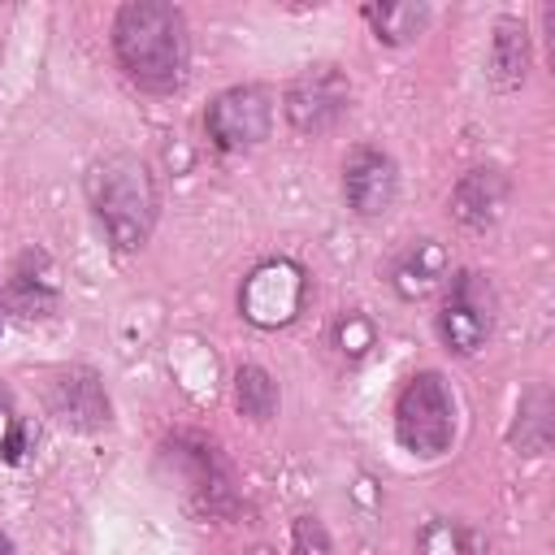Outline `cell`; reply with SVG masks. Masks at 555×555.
Masks as SVG:
<instances>
[{
	"label": "cell",
	"instance_id": "603a6c76",
	"mask_svg": "<svg viewBox=\"0 0 555 555\" xmlns=\"http://www.w3.org/2000/svg\"><path fill=\"white\" fill-rule=\"evenodd\" d=\"M0 555H13V542H9V533H0Z\"/></svg>",
	"mask_w": 555,
	"mask_h": 555
},
{
	"label": "cell",
	"instance_id": "5bb4252c",
	"mask_svg": "<svg viewBox=\"0 0 555 555\" xmlns=\"http://www.w3.org/2000/svg\"><path fill=\"white\" fill-rule=\"evenodd\" d=\"M442 282H447V247L434 238H416L390 269V286L399 299H425Z\"/></svg>",
	"mask_w": 555,
	"mask_h": 555
},
{
	"label": "cell",
	"instance_id": "7402d4cb",
	"mask_svg": "<svg viewBox=\"0 0 555 555\" xmlns=\"http://www.w3.org/2000/svg\"><path fill=\"white\" fill-rule=\"evenodd\" d=\"M13 429H17V421H13V416H9V408L0 403V451H4V442L13 438Z\"/></svg>",
	"mask_w": 555,
	"mask_h": 555
},
{
	"label": "cell",
	"instance_id": "277c9868",
	"mask_svg": "<svg viewBox=\"0 0 555 555\" xmlns=\"http://www.w3.org/2000/svg\"><path fill=\"white\" fill-rule=\"evenodd\" d=\"M494 334V286L477 269H460L447 278V295L438 308V338L451 356H477Z\"/></svg>",
	"mask_w": 555,
	"mask_h": 555
},
{
	"label": "cell",
	"instance_id": "4fadbf2b",
	"mask_svg": "<svg viewBox=\"0 0 555 555\" xmlns=\"http://www.w3.org/2000/svg\"><path fill=\"white\" fill-rule=\"evenodd\" d=\"M529 61H533V48H529V26L516 22V17H499L494 22V35H490V78L499 91H516L525 87L529 78Z\"/></svg>",
	"mask_w": 555,
	"mask_h": 555
},
{
	"label": "cell",
	"instance_id": "6da1fadb",
	"mask_svg": "<svg viewBox=\"0 0 555 555\" xmlns=\"http://www.w3.org/2000/svg\"><path fill=\"white\" fill-rule=\"evenodd\" d=\"M113 52L143 91H173L186 78V17L165 0H130L113 17Z\"/></svg>",
	"mask_w": 555,
	"mask_h": 555
},
{
	"label": "cell",
	"instance_id": "30bf717a",
	"mask_svg": "<svg viewBox=\"0 0 555 555\" xmlns=\"http://www.w3.org/2000/svg\"><path fill=\"white\" fill-rule=\"evenodd\" d=\"M48 403L69 429H104L113 421V403L104 395V382L87 364H69L48 382Z\"/></svg>",
	"mask_w": 555,
	"mask_h": 555
},
{
	"label": "cell",
	"instance_id": "5b68a950",
	"mask_svg": "<svg viewBox=\"0 0 555 555\" xmlns=\"http://www.w3.org/2000/svg\"><path fill=\"white\" fill-rule=\"evenodd\" d=\"M304 299H308L304 269L295 260H264L247 273V282L238 291V312L260 330H278L299 317Z\"/></svg>",
	"mask_w": 555,
	"mask_h": 555
},
{
	"label": "cell",
	"instance_id": "ba28073f",
	"mask_svg": "<svg viewBox=\"0 0 555 555\" xmlns=\"http://www.w3.org/2000/svg\"><path fill=\"white\" fill-rule=\"evenodd\" d=\"M204 126H208L212 147H221V152L256 147L260 139H269V126H273L269 91L264 87H230V91H221L208 104Z\"/></svg>",
	"mask_w": 555,
	"mask_h": 555
},
{
	"label": "cell",
	"instance_id": "8fae6325",
	"mask_svg": "<svg viewBox=\"0 0 555 555\" xmlns=\"http://www.w3.org/2000/svg\"><path fill=\"white\" fill-rule=\"evenodd\" d=\"M343 195L360 217H382L399 195V169L377 147H356L343 165Z\"/></svg>",
	"mask_w": 555,
	"mask_h": 555
},
{
	"label": "cell",
	"instance_id": "9c48e42d",
	"mask_svg": "<svg viewBox=\"0 0 555 555\" xmlns=\"http://www.w3.org/2000/svg\"><path fill=\"white\" fill-rule=\"evenodd\" d=\"M4 299L17 317L39 321L52 317L61 304V269L43 247H26L17 251V260L9 264V282H4Z\"/></svg>",
	"mask_w": 555,
	"mask_h": 555
},
{
	"label": "cell",
	"instance_id": "ffe728a7",
	"mask_svg": "<svg viewBox=\"0 0 555 555\" xmlns=\"http://www.w3.org/2000/svg\"><path fill=\"white\" fill-rule=\"evenodd\" d=\"M460 542H464V529H455L451 520H434L425 529V555H460Z\"/></svg>",
	"mask_w": 555,
	"mask_h": 555
},
{
	"label": "cell",
	"instance_id": "44dd1931",
	"mask_svg": "<svg viewBox=\"0 0 555 555\" xmlns=\"http://www.w3.org/2000/svg\"><path fill=\"white\" fill-rule=\"evenodd\" d=\"M460 555H486V542H481V533H473V529H464V542H460Z\"/></svg>",
	"mask_w": 555,
	"mask_h": 555
},
{
	"label": "cell",
	"instance_id": "8992f818",
	"mask_svg": "<svg viewBox=\"0 0 555 555\" xmlns=\"http://www.w3.org/2000/svg\"><path fill=\"white\" fill-rule=\"evenodd\" d=\"M282 108H286V121L299 134H321L351 108V82L338 65L317 61V65H308L291 78Z\"/></svg>",
	"mask_w": 555,
	"mask_h": 555
},
{
	"label": "cell",
	"instance_id": "e0dca14e",
	"mask_svg": "<svg viewBox=\"0 0 555 555\" xmlns=\"http://www.w3.org/2000/svg\"><path fill=\"white\" fill-rule=\"evenodd\" d=\"M364 17L373 22V35L382 43H408L425 30L429 22V9L425 4H412V0H395V4H369Z\"/></svg>",
	"mask_w": 555,
	"mask_h": 555
},
{
	"label": "cell",
	"instance_id": "52a82bcc",
	"mask_svg": "<svg viewBox=\"0 0 555 555\" xmlns=\"http://www.w3.org/2000/svg\"><path fill=\"white\" fill-rule=\"evenodd\" d=\"M165 455L173 460L178 477H182V490L191 494V503L208 516H230L238 512V494H234V477L230 468L221 464L217 447L195 438V434H178L173 442H165Z\"/></svg>",
	"mask_w": 555,
	"mask_h": 555
},
{
	"label": "cell",
	"instance_id": "cb8c5ba5",
	"mask_svg": "<svg viewBox=\"0 0 555 555\" xmlns=\"http://www.w3.org/2000/svg\"><path fill=\"white\" fill-rule=\"evenodd\" d=\"M0 330H4V317H0Z\"/></svg>",
	"mask_w": 555,
	"mask_h": 555
},
{
	"label": "cell",
	"instance_id": "7a4b0ae2",
	"mask_svg": "<svg viewBox=\"0 0 555 555\" xmlns=\"http://www.w3.org/2000/svg\"><path fill=\"white\" fill-rule=\"evenodd\" d=\"M87 199L117 251H139L147 243L156 221V182L139 156L113 152L95 160L87 173Z\"/></svg>",
	"mask_w": 555,
	"mask_h": 555
},
{
	"label": "cell",
	"instance_id": "9a60e30c",
	"mask_svg": "<svg viewBox=\"0 0 555 555\" xmlns=\"http://www.w3.org/2000/svg\"><path fill=\"white\" fill-rule=\"evenodd\" d=\"M551 434H555V399L546 386H533L520 408H516V425H512V447L520 455H546L551 447Z\"/></svg>",
	"mask_w": 555,
	"mask_h": 555
},
{
	"label": "cell",
	"instance_id": "d6986e66",
	"mask_svg": "<svg viewBox=\"0 0 555 555\" xmlns=\"http://www.w3.org/2000/svg\"><path fill=\"white\" fill-rule=\"evenodd\" d=\"M338 347H343V356H364L369 347H373V325L360 317V312H347L343 321H338Z\"/></svg>",
	"mask_w": 555,
	"mask_h": 555
},
{
	"label": "cell",
	"instance_id": "7c38bea8",
	"mask_svg": "<svg viewBox=\"0 0 555 555\" xmlns=\"http://www.w3.org/2000/svg\"><path fill=\"white\" fill-rule=\"evenodd\" d=\"M507 208V178L490 165L468 169L451 191V217L464 230H490Z\"/></svg>",
	"mask_w": 555,
	"mask_h": 555
},
{
	"label": "cell",
	"instance_id": "3957f363",
	"mask_svg": "<svg viewBox=\"0 0 555 555\" xmlns=\"http://www.w3.org/2000/svg\"><path fill=\"white\" fill-rule=\"evenodd\" d=\"M395 438L403 451L434 460L447 455L455 442V395L447 386L442 373L425 369L416 377H408V386L399 390L395 403Z\"/></svg>",
	"mask_w": 555,
	"mask_h": 555
},
{
	"label": "cell",
	"instance_id": "ac0fdd59",
	"mask_svg": "<svg viewBox=\"0 0 555 555\" xmlns=\"http://www.w3.org/2000/svg\"><path fill=\"white\" fill-rule=\"evenodd\" d=\"M291 555H334L330 546V533L317 516H299L295 529H291Z\"/></svg>",
	"mask_w": 555,
	"mask_h": 555
},
{
	"label": "cell",
	"instance_id": "2e32d148",
	"mask_svg": "<svg viewBox=\"0 0 555 555\" xmlns=\"http://www.w3.org/2000/svg\"><path fill=\"white\" fill-rule=\"evenodd\" d=\"M234 403H238V412H243L247 421H256V425L273 421V416H278V382L269 377V369H260V364H238V373H234Z\"/></svg>",
	"mask_w": 555,
	"mask_h": 555
}]
</instances>
